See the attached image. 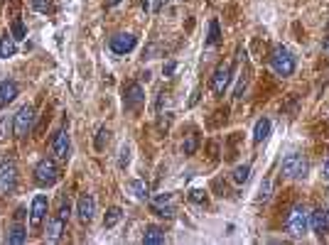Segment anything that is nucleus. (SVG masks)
I'll return each mask as SVG.
<instances>
[{"label":"nucleus","instance_id":"nucleus-3","mask_svg":"<svg viewBox=\"0 0 329 245\" xmlns=\"http://www.w3.org/2000/svg\"><path fill=\"white\" fill-rule=\"evenodd\" d=\"M35 118H37V113H35V106H22V108L17 110V115H15V135L17 137H28L32 133V128H35Z\"/></svg>","mask_w":329,"mask_h":245},{"label":"nucleus","instance_id":"nucleus-24","mask_svg":"<svg viewBox=\"0 0 329 245\" xmlns=\"http://www.w3.org/2000/svg\"><path fill=\"white\" fill-rule=\"evenodd\" d=\"M248 177H251V167H248V164L236 167V169H233V174H231V179L236 181V184H246Z\"/></svg>","mask_w":329,"mask_h":245},{"label":"nucleus","instance_id":"nucleus-33","mask_svg":"<svg viewBox=\"0 0 329 245\" xmlns=\"http://www.w3.org/2000/svg\"><path fill=\"white\" fill-rule=\"evenodd\" d=\"M32 8L35 10H42V13H49V10H54L49 3H44V0H32Z\"/></svg>","mask_w":329,"mask_h":245},{"label":"nucleus","instance_id":"nucleus-34","mask_svg":"<svg viewBox=\"0 0 329 245\" xmlns=\"http://www.w3.org/2000/svg\"><path fill=\"white\" fill-rule=\"evenodd\" d=\"M175 69H177V64H175V62H167V64L162 67V74H164V76H172V74H175Z\"/></svg>","mask_w":329,"mask_h":245},{"label":"nucleus","instance_id":"nucleus-28","mask_svg":"<svg viewBox=\"0 0 329 245\" xmlns=\"http://www.w3.org/2000/svg\"><path fill=\"white\" fill-rule=\"evenodd\" d=\"M197 142H199V140H197V135L187 137V140H184V147H182V150H184V155H194V152H197Z\"/></svg>","mask_w":329,"mask_h":245},{"label":"nucleus","instance_id":"nucleus-14","mask_svg":"<svg viewBox=\"0 0 329 245\" xmlns=\"http://www.w3.org/2000/svg\"><path fill=\"white\" fill-rule=\"evenodd\" d=\"M64 226H67V221L62 216H54L47 221V240L49 243H57L62 235H64Z\"/></svg>","mask_w":329,"mask_h":245},{"label":"nucleus","instance_id":"nucleus-7","mask_svg":"<svg viewBox=\"0 0 329 245\" xmlns=\"http://www.w3.org/2000/svg\"><path fill=\"white\" fill-rule=\"evenodd\" d=\"M143 103H145V88H143L138 81L125 83V88H123V106H125V110H138Z\"/></svg>","mask_w":329,"mask_h":245},{"label":"nucleus","instance_id":"nucleus-13","mask_svg":"<svg viewBox=\"0 0 329 245\" xmlns=\"http://www.w3.org/2000/svg\"><path fill=\"white\" fill-rule=\"evenodd\" d=\"M52 150H54L57 160H67L69 157V133L67 130H59L52 140Z\"/></svg>","mask_w":329,"mask_h":245},{"label":"nucleus","instance_id":"nucleus-22","mask_svg":"<svg viewBox=\"0 0 329 245\" xmlns=\"http://www.w3.org/2000/svg\"><path fill=\"white\" fill-rule=\"evenodd\" d=\"M25 240H28V231H25L22 226H13L10 233H8V243L20 245V243H25Z\"/></svg>","mask_w":329,"mask_h":245},{"label":"nucleus","instance_id":"nucleus-36","mask_svg":"<svg viewBox=\"0 0 329 245\" xmlns=\"http://www.w3.org/2000/svg\"><path fill=\"white\" fill-rule=\"evenodd\" d=\"M164 3H167V0H155V3H152V5H150V10H152V13H160V10H162V5H164Z\"/></svg>","mask_w":329,"mask_h":245},{"label":"nucleus","instance_id":"nucleus-30","mask_svg":"<svg viewBox=\"0 0 329 245\" xmlns=\"http://www.w3.org/2000/svg\"><path fill=\"white\" fill-rule=\"evenodd\" d=\"M270 199V179H265L261 184V196H258V201H268Z\"/></svg>","mask_w":329,"mask_h":245},{"label":"nucleus","instance_id":"nucleus-40","mask_svg":"<svg viewBox=\"0 0 329 245\" xmlns=\"http://www.w3.org/2000/svg\"><path fill=\"white\" fill-rule=\"evenodd\" d=\"M324 47H327V49H329V35H327V40H324Z\"/></svg>","mask_w":329,"mask_h":245},{"label":"nucleus","instance_id":"nucleus-11","mask_svg":"<svg viewBox=\"0 0 329 245\" xmlns=\"http://www.w3.org/2000/svg\"><path fill=\"white\" fill-rule=\"evenodd\" d=\"M76 213H79V221L81 223H89L94 213H96V201H94V196H89V194H84L81 199L76 201Z\"/></svg>","mask_w":329,"mask_h":245},{"label":"nucleus","instance_id":"nucleus-38","mask_svg":"<svg viewBox=\"0 0 329 245\" xmlns=\"http://www.w3.org/2000/svg\"><path fill=\"white\" fill-rule=\"evenodd\" d=\"M322 177L324 179H329V160L324 162V167H322Z\"/></svg>","mask_w":329,"mask_h":245},{"label":"nucleus","instance_id":"nucleus-19","mask_svg":"<svg viewBox=\"0 0 329 245\" xmlns=\"http://www.w3.org/2000/svg\"><path fill=\"white\" fill-rule=\"evenodd\" d=\"M128 189H130V194H133L135 199H148V196H150V194H148V184L140 181V179H130V181H128Z\"/></svg>","mask_w":329,"mask_h":245},{"label":"nucleus","instance_id":"nucleus-16","mask_svg":"<svg viewBox=\"0 0 329 245\" xmlns=\"http://www.w3.org/2000/svg\"><path fill=\"white\" fill-rule=\"evenodd\" d=\"M143 243L145 245H162L164 243V231L157 226H148L143 233Z\"/></svg>","mask_w":329,"mask_h":245},{"label":"nucleus","instance_id":"nucleus-10","mask_svg":"<svg viewBox=\"0 0 329 245\" xmlns=\"http://www.w3.org/2000/svg\"><path fill=\"white\" fill-rule=\"evenodd\" d=\"M310 228L322 238V235H327L329 233V211L327 208H315L312 213H310Z\"/></svg>","mask_w":329,"mask_h":245},{"label":"nucleus","instance_id":"nucleus-21","mask_svg":"<svg viewBox=\"0 0 329 245\" xmlns=\"http://www.w3.org/2000/svg\"><path fill=\"white\" fill-rule=\"evenodd\" d=\"M15 130V115L10 118V115H5V118H0V142H5L8 137H10V133Z\"/></svg>","mask_w":329,"mask_h":245},{"label":"nucleus","instance_id":"nucleus-8","mask_svg":"<svg viewBox=\"0 0 329 245\" xmlns=\"http://www.w3.org/2000/svg\"><path fill=\"white\" fill-rule=\"evenodd\" d=\"M17 187V169L13 162H3L0 164V194L10 196Z\"/></svg>","mask_w":329,"mask_h":245},{"label":"nucleus","instance_id":"nucleus-2","mask_svg":"<svg viewBox=\"0 0 329 245\" xmlns=\"http://www.w3.org/2000/svg\"><path fill=\"white\" fill-rule=\"evenodd\" d=\"M270 67L278 76H290L295 71V56L285 47H275L273 54H270Z\"/></svg>","mask_w":329,"mask_h":245},{"label":"nucleus","instance_id":"nucleus-35","mask_svg":"<svg viewBox=\"0 0 329 245\" xmlns=\"http://www.w3.org/2000/svg\"><path fill=\"white\" fill-rule=\"evenodd\" d=\"M69 211H71V208H69V204H67V201H64V204H62V208H59V213H57V216H62V218H64V221H67V218H69Z\"/></svg>","mask_w":329,"mask_h":245},{"label":"nucleus","instance_id":"nucleus-15","mask_svg":"<svg viewBox=\"0 0 329 245\" xmlns=\"http://www.w3.org/2000/svg\"><path fill=\"white\" fill-rule=\"evenodd\" d=\"M17 94H20V88H17L15 81H0V108L10 106L17 98Z\"/></svg>","mask_w":329,"mask_h":245},{"label":"nucleus","instance_id":"nucleus-26","mask_svg":"<svg viewBox=\"0 0 329 245\" xmlns=\"http://www.w3.org/2000/svg\"><path fill=\"white\" fill-rule=\"evenodd\" d=\"M172 204V194H160V196H155L150 201V208H162V206H170Z\"/></svg>","mask_w":329,"mask_h":245},{"label":"nucleus","instance_id":"nucleus-23","mask_svg":"<svg viewBox=\"0 0 329 245\" xmlns=\"http://www.w3.org/2000/svg\"><path fill=\"white\" fill-rule=\"evenodd\" d=\"M219 40H221L219 20H211V22H209V37H206V44H209V47H214V44H219Z\"/></svg>","mask_w":329,"mask_h":245},{"label":"nucleus","instance_id":"nucleus-31","mask_svg":"<svg viewBox=\"0 0 329 245\" xmlns=\"http://www.w3.org/2000/svg\"><path fill=\"white\" fill-rule=\"evenodd\" d=\"M189 199H192L194 204H204V201H206V191H202V189L189 191Z\"/></svg>","mask_w":329,"mask_h":245},{"label":"nucleus","instance_id":"nucleus-6","mask_svg":"<svg viewBox=\"0 0 329 245\" xmlns=\"http://www.w3.org/2000/svg\"><path fill=\"white\" fill-rule=\"evenodd\" d=\"M231 74H233L231 62H221L219 67L214 69V76H211V91H214L216 96H224V91L229 88V83H231Z\"/></svg>","mask_w":329,"mask_h":245},{"label":"nucleus","instance_id":"nucleus-27","mask_svg":"<svg viewBox=\"0 0 329 245\" xmlns=\"http://www.w3.org/2000/svg\"><path fill=\"white\" fill-rule=\"evenodd\" d=\"M13 37H15V42H17V40H25V37H28L22 20H13Z\"/></svg>","mask_w":329,"mask_h":245},{"label":"nucleus","instance_id":"nucleus-18","mask_svg":"<svg viewBox=\"0 0 329 245\" xmlns=\"http://www.w3.org/2000/svg\"><path fill=\"white\" fill-rule=\"evenodd\" d=\"M268 135H270V120H268V118H261V120L256 122V130H253V142L261 145L263 140H268Z\"/></svg>","mask_w":329,"mask_h":245},{"label":"nucleus","instance_id":"nucleus-32","mask_svg":"<svg viewBox=\"0 0 329 245\" xmlns=\"http://www.w3.org/2000/svg\"><path fill=\"white\" fill-rule=\"evenodd\" d=\"M128 162H130V145H123V147H121V157H118V164H121V167H125Z\"/></svg>","mask_w":329,"mask_h":245},{"label":"nucleus","instance_id":"nucleus-37","mask_svg":"<svg viewBox=\"0 0 329 245\" xmlns=\"http://www.w3.org/2000/svg\"><path fill=\"white\" fill-rule=\"evenodd\" d=\"M22 218H25V208H17L15 211V221H22Z\"/></svg>","mask_w":329,"mask_h":245},{"label":"nucleus","instance_id":"nucleus-5","mask_svg":"<svg viewBox=\"0 0 329 245\" xmlns=\"http://www.w3.org/2000/svg\"><path fill=\"white\" fill-rule=\"evenodd\" d=\"M280 169H283V174L288 179H300L310 172V164H307V160L302 155H288L283 160V164H280Z\"/></svg>","mask_w":329,"mask_h":245},{"label":"nucleus","instance_id":"nucleus-29","mask_svg":"<svg viewBox=\"0 0 329 245\" xmlns=\"http://www.w3.org/2000/svg\"><path fill=\"white\" fill-rule=\"evenodd\" d=\"M152 213L160 218H172L175 216V208H172V206H162V208H152Z\"/></svg>","mask_w":329,"mask_h":245},{"label":"nucleus","instance_id":"nucleus-25","mask_svg":"<svg viewBox=\"0 0 329 245\" xmlns=\"http://www.w3.org/2000/svg\"><path fill=\"white\" fill-rule=\"evenodd\" d=\"M108 128H98V135H96V142H94V147H96L98 152L103 150L106 147V142H108Z\"/></svg>","mask_w":329,"mask_h":245},{"label":"nucleus","instance_id":"nucleus-20","mask_svg":"<svg viewBox=\"0 0 329 245\" xmlns=\"http://www.w3.org/2000/svg\"><path fill=\"white\" fill-rule=\"evenodd\" d=\"M121 218H123V211L118 206H111L108 211H106V216H103V228H113Z\"/></svg>","mask_w":329,"mask_h":245},{"label":"nucleus","instance_id":"nucleus-39","mask_svg":"<svg viewBox=\"0 0 329 245\" xmlns=\"http://www.w3.org/2000/svg\"><path fill=\"white\" fill-rule=\"evenodd\" d=\"M118 3H121V0H106V5H108V8H113V5H118Z\"/></svg>","mask_w":329,"mask_h":245},{"label":"nucleus","instance_id":"nucleus-1","mask_svg":"<svg viewBox=\"0 0 329 245\" xmlns=\"http://www.w3.org/2000/svg\"><path fill=\"white\" fill-rule=\"evenodd\" d=\"M285 226H288V233L292 238H302L305 233L310 231V213H307V208L305 206H292L288 213V221H285Z\"/></svg>","mask_w":329,"mask_h":245},{"label":"nucleus","instance_id":"nucleus-12","mask_svg":"<svg viewBox=\"0 0 329 245\" xmlns=\"http://www.w3.org/2000/svg\"><path fill=\"white\" fill-rule=\"evenodd\" d=\"M135 42L138 40L133 35H116V37H111V49L116 54H128V52L135 49Z\"/></svg>","mask_w":329,"mask_h":245},{"label":"nucleus","instance_id":"nucleus-17","mask_svg":"<svg viewBox=\"0 0 329 245\" xmlns=\"http://www.w3.org/2000/svg\"><path fill=\"white\" fill-rule=\"evenodd\" d=\"M17 54V44H15L13 35H3L0 37V56L3 59H10V56Z\"/></svg>","mask_w":329,"mask_h":245},{"label":"nucleus","instance_id":"nucleus-9","mask_svg":"<svg viewBox=\"0 0 329 245\" xmlns=\"http://www.w3.org/2000/svg\"><path fill=\"white\" fill-rule=\"evenodd\" d=\"M47 208H49V204H47V196H42V194H37L35 199H32V208H30V226L37 231L42 223H44V218H47Z\"/></svg>","mask_w":329,"mask_h":245},{"label":"nucleus","instance_id":"nucleus-4","mask_svg":"<svg viewBox=\"0 0 329 245\" xmlns=\"http://www.w3.org/2000/svg\"><path fill=\"white\" fill-rule=\"evenodd\" d=\"M57 179H59V169H57V162L54 160H40L37 167H35V181L40 187H52Z\"/></svg>","mask_w":329,"mask_h":245}]
</instances>
